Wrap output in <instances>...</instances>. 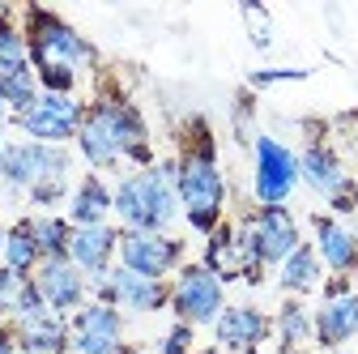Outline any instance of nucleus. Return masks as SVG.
Wrapping results in <instances>:
<instances>
[{
	"mask_svg": "<svg viewBox=\"0 0 358 354\" xmlns=\"http://www.w3.org/2000/svg\"><path fill=\"white\" fill-rule=\"evenodd\" d=\"M77 154L94 171H111L120 162H132L137 171H150L158 162L141 111L120 94H99V99L85 103V120L77 128Z\"/></svg>",
	"mask_w": 358,
	"mask_h": 354,
	"instance_id": "1",
	"label": "nucleus"
},
{
	"mask_svg": "<svg viewBox=\"0 0 358 354\" xmlns=\"http://www.w3.org/2000/svg\"><path fill=\"white\" fill-rule=\"evenodd\" d=\"M179 162V209H184V222L196 235H213L222 222H227V175H222L217 162V146H213V132L205 120L188 124V137L184 150L175 154Z\"/></svg>",
	"mask_w": 358,
	"mask_h": 354,
	"instance_id": "2",
	"label": "nucleus"
},
{
	"mask_svg": "<svg viewBox=\"0 0 358 354\" xmlns=\"http://www.w3.org/2000/svg\"><path fill=\"white\" fill-rule=\"evenodd\" d=\"M179 162L158 158L150 171H128L111 184V218L120 231H145V235H171V227L184 218L179 209Z\"/></svg>",
	"mask_w": 358,
	"mask_h": 354,
	"instance_id": "3",
	"label": "nucleus"
},
{
	"mask_svg": "<svg viewBox=\"0 0 358 354\" xmlns=\"http://www.w3.org/2000/svg\"><path fill=\"white\" fill-rule=\"evenodd\" d=\"M22 34H26V48H30V69L43 64H69V69H94L99 64V48L90 43L77 26H69L56 9H43V5H26L22 9Z\"/></svg>",
	"mask_w": 358,
	"mask_h": 354,
	"instance_id": "4",
	"label": "nucleus"
},
{
	"mask_svg": "<svg viewBox=\"0 0 358 354\" xmlns=\"http://www.w3.org/2000/svg\"><path fill=\"white\" fill-rule=\"evenodd\" d=\"M299 184H307L320 201H329V213H358V180L345 171L341 154L329 141H307L299 154Z\"/></svg>",
	"mask_w": 358,
	"mask_h": 354,
	"instance_id": "5",
	"label": "nucleus"
},
{
	"mask_svg": "<svg viewBox=\"0 0 358 354\" xmlns=\"http://www.w3.org/2000/svg\"><path fill=\"white\" fill-rule=\"evenodd\" d=\"M73 150L43 141H5L0 150V184L9 192H30L43 180H69Z\"/></svg>",
	"mask_w": 358,
	"mask_h": 354,
	"instance_id": "6",
	"label": "nucleus"
},
{
	"mask_svg": "<svg viewBox=\"0 0 358 354\" xmlns=\"http://www.w3.org/2000/svg\"><path fill=\"white\" fill-rule=\"evenodd\" d=\"M222 307H227V282L217 274H209L201 260L179 264V274L171 278V316L192 325V329H201V325L213 329Z\"/></svg>",
	"mask_w": 358,
	"mask_h": 354,
	"instance_id": "7",
	"label": "nucleus"
},
{
	"mask_svg": "<svg viewBox=\"0 0 358 354\" xmlns=\"http://www.w3.org/2000/svg\"><path fill=\"white\" fill-rule=\"evenodd\" d=\"M299 188V154L273 132L252 137V197L256 205H286Z\"/></svg>",
	"mask_w": 358,
	"mask_h": 354,
	"instance_id": "8",
	"label": "nucleus"
},
{
	"mask_svg": "<svg viewBox=\"0 0 358 354\" xmlns=\"http://www.w3.org/2000/svg\"><path fill=\"white\" fill-rule=\"evenodd\" d=\"M81 120H85V99H77V94H38V103L30 111L13 115V128L26 141L69 146V141H77Z\"/></svg>",
	"mask_w": 358,
	"mask_h": 354,
	"instance_id": "9",
	"label": "nucleus"
},
{
	"mask_svg": "<svg viewBox=\"0 0 358 354\" xmlns=\"http://www.w3.org/2000/svg\"><path fill=\"white\" fill-rule=\"evenodd\" d=\"M128 274H141L154 282H171L179 264H188V243L175 235H145V231H120V256Z\"/></svg>",
	"mask_w": 358,
	"mask_h": 354,
	"instance_id": "10",
	"label": "nucleus"
},
{
	"mask_svg": "<svg viewBox=\"0 0 358 354\" xmlns=\"http://www.w3.org/2000/svg\"><path fill=\"white\" fill-rule=\"evenodd\" d=\"M273 341V316L256 303H227L213 320V346L227 354H248Z\"/></svg>",
	"mask_w": 358,
	"mask_h": 354,
	"instance_id": "11",
	"label": "nucleus"
},
{
	"mask_svg": "<svg viewBox=\"0 0 358 354\" xmlns=\"http://www.w3.org/2000/svg\"><path fill=\"white\" fill-rule=\"evenodd\" d=\"M34 286H38L43 303H48V312H56V316H73L77 307L90 303V278L73 260H43L34 269Z\"/></svg>",
	"mask_w": 358,
	"mask_h": 354,
	"instance_id": "12",
	"label": "nucleus"
},
{
	"mask_svg": "<svg viewBox=\"0 0 358 354\" xmlns=\"http://www.w3.org/2000/svg\"><path fill=\"white\" fill-rule=\"evenodd\" d=\"M311 248H316L320 264L333 278H350L358 274V235L333 213H316L311 218Z\"/></svg>",
	"mask_w": 358,
	"mask_h": 354,
	"instance_id": "13",
	"label": "nucleus"
},
{
	"mask_svg": "<svg viewBox=\"0 0 358 354\" xmlns=\"http://www.w3.org/2000/svg\"><path fill=\"white\" fill-rule=\"evenodd\" d=\"M120 256V227L103 222V227H73V243H69V260L94 282L103 278Z\"/></svg>",
	"mask_w": 358,
	"mask_h": 354,
	"instance_id": "14",
	"label": "nucleus"
},
{
	"mask_svg": "<svg viewBox=\"0 0 358 354\" xmlns=\"http://www.w3.org/2000/svg\"><path fill=\"white\" fill-rule=\"evenodd\" d=\"M311 329H316L320 350H345V341L358 337V290L324 299L316 312H311Z\"/></svg>",
	"mask_w": 358,
	"mask_h": 354,
	"instance_id": "15",
	"label": "nucleus"
},
{
	"mask_svg": "<svg viewBox=\"0 0 358 354\" xmlns=\"http://www.w3.org/2000/svg\"><path fill=\"white\" fill-rule=\"evenodd\" d=\"M64 218L73 227H103V222H111V184L103 180L99 171L81 175V180L73 184Z\"/></svg>",
	"mask_w": 358,
	"mask_h": 354,
	"instance_id": "16",
	"label": "nucleus"
},
{
	"mask_svg": "<svg viewBox=\"0 0 358 354\" xmlns=\"http://www.w3.org/2000/svg\"><path fill=\"white\" fill-rule=\"evenodd\" d=\"M17 333V354H73V329H69V316H34V320H22L13 325Z\"/></svg>",
	"mask_w": 358,
	"mask_h": 354,
	"instance_id": "17",
	"label": "nucleus"
},
{
	"mask_svg": "<svg viewBox=\"0 0 358 354\" xmlns=\"http://www.w3.org/2000/svg\"><path fill=\"white\" fill-rule=\"evenodd\" d=\"M278 286L286 290V299H303L311 290L324 286V264L316 256V248L311 243H299L282 264H278Z\"/></svg>",
	"mask_w": 358,
	"mask_h": 354,
	"instance_id": "18",
	"label": "nucleus"
},
{
	"mask_svg": "<svg viewBox=\"0 0 358 354\" xmlns=\"http://www.w3.org/2000/svg\"><path fill=\"white\" fill-rule=\"evenodd\" d=\"M273 341L278 354H299L303 346L316 341V329H311V307L303 299H286L273 316Z\"/></svg>",
	"mask_w": 358,
	"mask_h": 354,
	"instance_id": "19",
	"label": "nucleus"
},
{
	"mask_svg": "<svg viewBox=\"0 0 358 354\" xmlns=\"http://www.w3.org/2000/svg\"><path fill=\"white\" fill-rule=\"evenodd\" d=\"M201 264L209 274H217L222 282H239V243H235V222H222L213 235H205V252Z\"/></svg>",
	"mask_w": 358,
	"mask_h": 354,
	"instance_id": "20",
	"label": "nucleus"
},
{
	"mask_svg": "<svg viewBox=\"0 0 358 354\" xmlns=\"http://www.w3.org/2000/svg\"><path fill=\"white\" fill-rule=\"evenodd\" d=\"M0 264H9L13 274L34 278V269L43 264V252H38V239H34V213L17 218V222L9 227V235H5V260H0Z\"/></svg>",
	"mask_w": 358,
	"mask_h": 354,
	"instance_id": "21",
	"label": "nucleus"
},
{
	"mask_svg": "<svg viewBox=\"0 0 358 354\" xmlns=\"http://www.w3.org/2000/svg\"><path fill=\"white\" fill-rule=\"evenodd\" d=\"M34 239H38L43 260H69L73 222L64 213H34Z\"/></svg>",
	"mask_w": 358,
	"mask_h": 354,
	"instance_id": "22",
	"label": "nucleus"
},
{
	"mask_svg": "<svg viewBox=\"0 0 358 354\" xmlns=\"http://www.w3.org/2000/svg\"><path fill=\"white\" fill-rule=\"evenodd\" d=\"M22 69H30V48H26L17 13H9V17H0V81Z\"/></svg>",
	"mask_w": 358,
	"mask_h": 354,
	"instance_id": "23",
	"label": "nucleus"
},
{
	"mask_svg": "<svg viewBox=\"0 0 358 354\" xmlns=\"http://www.w3.org/2000/svg\"><path fill=\"white\" fill-rule=\"evenodd\" d=\"M38 77H34V69H22V73H13V77H5L0 81V99H5V107H9V120L13 115H22V111H30L34 103H38Z\"/></svg>",
	"mask_w": 358,
	"mask_h": 354,
	"instance_id": "24",
	"label": "nucleus"
},
{
	"mask_svg": "<svg viewBox=\"0 0 358 354\" xmlns=\"http://www.w3.org/2000/svg\"><path fill=\"white\" fill-rule=\"evenodd\" d=\"M34 77H38L43 94H77V85H81V73L69 64H43V69H34Z\"/></svg>",
	"mask_w": 358,
	"mask_h": 354,
	"instance_id": "25",
	"label": "nucleus"
},
{
	"mask_svg": "<svg viewBox=\"0 0 358 354\" xmlns=\"http://www.w3.org/2000/svg\"><path fill=\"white\" fill-rule=\"evenodd\" d=\"M26 286H30L26 274H13L9 264H0V320H13V316H17Z\"/></svg>",
	"mask_w": 358,
	"mask_h": 354,
	"instance_id": "26",
	"label": "nucleus"
},
{
	"mask_svg": "<svg viewBox=\"0 0 358 354\" xmlns=\"http://www.w3.org/2000/svg\"><path fill=\"white\" fill-rule=\"evenodd\" d=\"M196 350V329L184 325V320H175L162 337H158V354H192Z\"/></svg>",
	"mask_w": 358,
	"mask_h": 354,
	"instance_id": "27",
	"label": "nucleus"
},
{
	"mask_svg": "<svg viewBox=\"0 0 358 354\" xmlns=\"http://www.w3.org/2000/svg\"><path fill=\"white\" fill-rule=\"evenodd\" d=\"M69 192H73L69 180H43V184H34L26 197H30V205H38V209H56L60 201L69 205Z\"/></svg>",
	"mask_w": 358,
	"mask_h": 354,
	"instance_id": "28",
	"label": "nucleus"
},
{
	"mask_svg": "<svg viewBox=\"0 0 358 354\" xmlns=\"http://www.w3.org/2000/svg\"><path fill=\"white\" fill-rule=\"evenodd\" d=\"M311 69H256L248 73V90H268V85H282V81H307Z\"/></svg>",
	"mask_w": 358,
	"mask_h": 354,
	"instance_id": "29",
	"label": "nucleus"
},
{
	"mask_svg": "<svg viewBox=\"0 0 358 354\" xmlns=\"http://www.w3.org/2000/svg\"><path fill=\"white\" fill-rule=\"evenodd\" d=\"M243 17L252 22V48H273V22H268V13L264 9H256V5H243Z\"/></svg>",
	"mask_w": 358,
	"mask_h": 354,
	"instance_id": "30",
	"label": "nucleus"
},
{
	"mask_svg": "<svg viewBox=\"0 0 358 354\" xmlns=\"http://www.w3.org/2000/svg\"><path fill=\"white\" fill-rule=\"evenodd\" d=\"M0 354H17V333H13V325H0Z\"/></svg>",
	"mask_w": 358,
	"mask_h": 354,
	"instance_id": "31",
	"label": "nucleus"
},
{
	"mask_svg": "<svg viewBox=\"0 0 358 354\" xmlns=\"http://www.w3.org/2000/svg\"><path fill=\"white\" fill-rule=\"evenodd\" d=\"M320 290H324V299H337V295H345V290H354V286H350V278H333V282H324Z\"/></svg>",
	"mask_w": 358,
	"mask_h": 354,
	"instance_id": "32",
	"label": "nucleus"
},
{
	"mask_svg": "<svg viewBox=\"0 0 358 354\" xmlns=\"http://www.w3.org/2000/svg\"><path fill=\"white\" fill-rule=\"evenodd\" d=\"M192 354H227V350H217V346H196Z\"/></svg>",
	"mask_w": 358,
	"mask_h": 354,
	"instance_id": "33",
	"label": "nucleus"
},
{
	"mask_svg": "<svg viewBox=\"0 0 358 354\" xmlns=\"http://www.w3.org/2000/svg\"><path fill=\"white\" fill-rule=\"evenodd\" d=\"M5 235H9V227L0 222V260H5Z\"/></svg>",
	"mask_w": 358,
	"mask_h": 354,
	"instance_id": "34",
	"label": "nucleus"
},
{
	"mask_svg": "<svg viewBox=\"0 0 358 354\" xmlns=\"http://www.w3.org/2000/svg\"><path fill=\"white\" fill-rule=\"evenodd\" d=\"M5 120H9V107H5V99H0V128H5Z\"/></svg>",
	"mask_w": 358,
	"mask_h": 354,
	"instance_id": "35",
	"label": "nucleus"
},
{
	"mask_svg": "<svg viewBox=\"0 0 358 354\" xmlns=\"http://www.w3.org/2000/svg\"><path fill=\"white\" fill-rule=\"evenodd\" d=\"M248 354H278V350H264V346H260V350H248Z\"/></svg>",
	"mask_w": 358,
	"mask_h": 354,
	"instance_id": "36",
	"label": "nucleus"
},
{
	"mask_svg": "<svg viewBox=\"0 0 358 354\" xmlns=\"http://www.w3.org/2000/svg\"><path fill=\"white\" fill-rule=\"evenodd\" d=\"M0 150H5V128H0Z\"/></svg>",
	"mask_w": 358,
	"mask_h": 354,
	"instance_id": "37",
	"label": "nucleus"
},
{
	"mask_svg": "<svg viewBox=\"0 0 358 354\" xmlns=\"http://www.w3.org/2000/svg\"><path fill=\"white\" fill-rule=\"evenodd\" d=\"M324 354H350V350H324Z\"/></svg>",
	"mask_w": 358,
	"mask_h": 354,
	"instance_id": "38",
	"label": "nucleus"
},
{
	"mask_svg": "<svg viewBox=\"0 0 358 354\" xmlns=\"http://www.w3.org/2000/svg\"><path fill=\"white\" fill-rule=\"evenodd\" d=\"M354 128H358V115H354Z\"/></svg>",
	"mask_w": 358,
	"mask_h": 354,
	"instance_id": "39",
	"label": "nucleus"
}]
</instances>
